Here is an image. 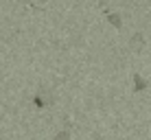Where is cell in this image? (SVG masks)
Returning a JSON list of instances; mask_svg holds the SVG:
<instances>
[{
  "label": "cell",
  "mask_w": 151,
  "mask_h": 140,
  "mask_svg": "<svg viewBox=\"0 0 151 140\" xmlns=\"http://www.w3.org/2000/svg\"><path fill=\"white\" fill-rule=\"evenodd\" d=\"M145 46H147V42H145L142 33H136L132 39H129V48H132L134 53H142V50H145Z\"/></svg>",
  "instance_id": "cell-1"
},
{
  "label": "cell",
  "mask_w": 151,
  "mask_h": 140,
  "mask_svg": "<svg viewBox=\"0 0 151 140\" xmlns=\"http://www.w3.org/2000/svg\"><path fill=\"white\" fill-rule=\"evenodd\" d=\"M33 103H35L37 107H46V105L50 103V96H46V90H44V88H42L37 94L33 96Z\"/></svg>",
  "instance_id": "cell-2"
},
{
  "label": "cell",
  "mask_w": 151,
  "mask_h": 140,
  "mask_svg": "<svg viewBox=\"0 0 151 140\" xmlns=\"http://www.w3.org/2000/svg\"><path fill=\"white\" fill-rule=\"evenodd\" d=\"M147 85H149V83H147V81H145L140 75H134V90H136V92L147 90Z\"/></svg>",
  "instance_id": "cell-3"
},
{
  "label": "cell",
  "mask_w": 151,
  "mask_h": 140,
  "mask_svg": "<svg viewBox=\"0 0 151 140\" xmlns=\"http://www.w3.org/2000/svg\"><path fill=\"white\" fill-rule=\"evenodd\" d=\"M107 20H110V24H112L114 29H121V27H123L121 18H118V15H114V13H110V15H107Z\"/></svg>",
  "instance_id": "cell-4"
},
{
  "label": "cell",
  "mask_w": 151,
  "mask_h": 140,
  "mask_svg": "<svg viewBox=\"0 0 151 140\" xmlns=\"http://www.w3.org/2000/svg\"><path fill=\"white\" fill-rule=\"evenodd\" d=\"M53 140H70V134L64 129V131H59V134H57V136H55Z\"/></svg>",
  "instance_id": "cell-5"
},
{
  "label": "cell",
  "mask_w": 151,
  "mask_h": 140,
  "mask_svg": "<svg viewBox=\"0 0 151 140\" xmlns=\"http://www.w3.org/2000/svg\"><path fill=\"white\" fill-rule=\"evenodd\" d=\"M107 2V0H99V4H101V7H103V4H105Z\"/></svg>",
  "instance_id": "cell-6"
}]
</instances>
